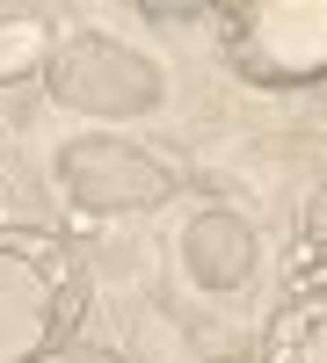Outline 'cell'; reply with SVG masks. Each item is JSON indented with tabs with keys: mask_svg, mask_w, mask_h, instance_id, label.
<instances>
[{
	"mask_svg": "<svg viewBox=\"0 0 327 363\" xmlns=\"http://www.w3.org/2000/svg\"><path fill=\"white\" fill-rule=\"evenodd\" d=\"M262 363H327V277L320 269H291L284 306L262 327Z\"/></svg>",
	"mask_w": 327,
	"mask_h": 363,
	"instance_id": "obj_3",
	"label": "cell"
},
{
	"mask_svg": "<svg viewBox=\"0 0 327 363\" xmlns=\"http://www.w3.org/2000/svg\"><path fill=\"white\" fill-rule=\"evenodd\" d=\"M87 320V269L58 233L0 225V363L66 349Z\"/></svg>",
	"mask_w": 327,
	"mask_h": 363,
	"instance_id": "obj_1",
	"label": "cell"
},
{
	"mask_svg": "<svg viewBox=\"0 0 327 363\" xmlns=\"http://www.w3.org/2000/svg\"><path fill=\"white\" fill-rule=\"evenodd\" d=\"M37 363H131V356H116L109 342H87V335H73L66 349H51V356H37Z\"/></svg>",
	"mask_w": 327,
	"mask_h": 363,
	"instance_id": "obj_5",
	"label": "cell"
},
{
	"mask_svg": "<svg viewBox=\"0 0 327 363\" xmlns=\"http://www.w3.org/2000/svg\"><path fill=\"white\" fill-rule=\"evenodd\" d=\"M218 51L248 87H313L327 80V0H233Z\"/></svg>",
	"mask_w": 327,
	"mask_h": 363,
	"instance_id": "obj_2",
	"label": "cell"
},
{
	"mask_svg": "<svg viewBox=\"0 0 327 363\" xmlns=\"http://www.w3.org/2000/svg\"><path fill=\"white\" fill-rule=\"evenodd\" d=\"M299 262L327 277V182L306 196V218H299Z\"/></svg>",
	"mask_w": 327,
	"mask_h": 363,
	"instance_id": "obj_4",
	"label": "cell"
}]
</instances>
